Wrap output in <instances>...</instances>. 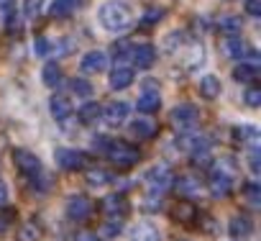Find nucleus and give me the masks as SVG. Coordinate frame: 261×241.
I'll return each mask as SVG.
<instances>
[{"instance_id":"nucleus-36","label":"nucleus","mask_w":261,"mask_h":241,"mask_svg":"<svg viewBox=\"0 0 261 241\" xmlns=\"http://www.w3.org/2000/svg\"><path fill=\"white\" fill-rule=\"evenodd\" d=\"M246 13L258 18L261 16V0H246Z\"/></svg>"},{"instance_id":"nucleus-42","label":"nucleus","mask_w":261,"mask_h":241,"mask_svg":"<svg viewBox=\"0 0 261 241\" xmlns=\"http://www.w3.org/2000/svg\"><path fill=\"white\" fill-rule=\"evenodd\" d=\"M162 18V11H149L146 13V23H154V21H159Z\"/></svg>"},{"instance_id":"nucleus-16","label":"nucleus","mask_w":261,"mask_h":241,"mask_svg":"<svg viewBox=\"0 0 261 241\" xmlns=\"http://www.w3.org/2000/svg\"><path fill=\"white\" fill-rule=\"evenodd\" d=\"M130 82H134V69L125 64H115V69L110 72V87L113 90H125Z\"/></svg>"},{"instance_id":"nucleus-13","label":"nucleus","mask_w":261,"mask_h":241,"mask_svg":"<svg viewBox=\"0 0 261 241\" xmlns=\"http://www.w3.org/2000/svg\"><path fill=\"white\" fill-rule=\"evenodd\" d=\"M230 238H251L253 236V221L248 215H233L228 223Z\"/></svg>"},{"instance_id":"nucleus-1","label":"nucleus","mask_w":261,"mask_h":241,"mask_svg":"<svg viewBox=\"0 0 261 241\" xmlns=\"http://www.w3.org/2000/svg\"><path fill=\"white\" fill-rule=\"evenodd\" d=\"M97 21L110 34H123L134 26V11L125 0H105L97 8Z\"/></svg>"},{"instance_id":"nucleus-12","label":"nucleus","mask_w":261,"mask_h":241,"mask_svg":"<svg viewBox=\"0 0 261 241\" xmlns=\"http://www.w3.org/2000/svg\"><path fill=\"white\" fill-rule=\"evenodd\" d=\"M130 59H134V64L139 69H149L154 67L156 62V49L151 44H139V46H130Z\"/></svg>"},{"instance_id":"nucleus-8","label":"nucleus","mask_w":261,"mask_h":241,"mask_svg":"<svg viewBox=\"0 0 261 241\" xmlns=\"http://www.w3.org/2000/svg\"><path fill=\"white\" fill-rule=\"evenodd\" d=\"M128 113H130V108H128V103H123V100H113V103H108L105 108H102V120L108 126H123L125 124V118H128Z\"/></svg>"},{"instance_id":"nucleus-25","label":"nucleus","mask_w":261,"mask_h":241,"mask_svg":"<svg viewBox=\"0 0 261 241\" xmlns=\"http://www.w3.org/2000/svg\"><path fill=\"white\" fill-rule=\"evenodd\" d=\"M100 115H102V108H100L97 103H85V105L80 108V120H82V124H87V126L97 124Z\"/></svg>"},{"instance_id":"nucleus-11","label":"nucleus","mask_w":261,"mask_h":241,"mask_svg":"<svg viewBox=\"0 0 261 241\" xmlns=\"http://www.w3.org/2000/svg\"><path fill=\"white\" fill-rule=\"evenodd\" d=\"M90 213H92L90 198H85V195H72V198L67 200V218H69V221H85V218H90Z\"/></svg>"},{"instance_id":"nucleus-29","label":"nucleus","mask_w":261,"mask_h":241,"mask_svg":"<svg viewBox=\"0 0 261 241\" xmlns=\"http://www.w3.org/2000/svg\"><path fill=\"white\" fill-rule=\"evenodd\" d=\"M220 31L228 34V36H238V34H241V18H236V16H225V18L220 21Z\"/></svg>"},{"instance_id":"nucleus-43","label":"nucleus","mask_w":261,"mask_h":241,"mask_svg":"<svg viewBox=\"0 0 261 241\" xmlns=\"http://www.w3.org/2000/svg\"><path fill=\"white\" fill-rule=\"evenodd\" d=\"M205 231H215V221H213V215H205Z\"/></svg>"},{"instance_id":"nucleus-23","label":"nucleus","mask_w":261,"mask_h":241,"mask_svg":"<svg viewBox=\"0 0 261 241\" xmlns=\"http://www.w3.org/2000/svg\"><path fill=\"white\" fill-rule=\"evenodd\" d=\"M130 134L139 136V139H151L156 134V126H154V120H149V118H136L134 124H130Z\"/></svg>"},{"instance_id":"nucleus-6","label":"nucleus","mask_w":261,"mask_h":241,"mask_svg":"<svg viewBox=\"0 0 261 241\" xmlns=\"http://www.w3.org/2000/svg\"><path fill=\"white\" fill-rule=\"evenodd\" d=\"M54 162L62 167V170H67V172H77V170H82L85 167V162H87V157L80 152V149H69V147H59L57 152H54Z\"/></svg>"},{"instance_id":"nucleus-10","label":"nucleus","mask_w":261,"mask_h":241,"mask_svg":"<svg viewBox=\"0 0 261 241\" xmlns=\"http://www.w3.org/2000/svg\"><path fill=\"white\" fill-rule=\"evenodd\" d=\"M128 210H130V205H128V200H125L123 195H108V198H102V213H105L110 221L125 218Z\"/></svg>"},{"instance_id":"nucleus-35","label":"nucleus","mask_w":261,"mask_h":241,"mask_svg":"<svg viewBox=\"0 0 261 241\" xmlns=\"http://www.w3.org/2000/svg\"><path fill=\"white\" fill-rule=\"evenodd\" d=\"M34 52H36L39 57H46V54L51 52V44H49V39H46V36H39V39L34 41Z\"/></svg>"},{"instance_id":"nucleus-41","label":"nucleus","mask_w":261,"mask_h":241,"mask_svg":"<svg viewBox=\"0 0 261 241\" xmlns=\"http://www.w3.org/2000/svg\"><path fill=\"white\" fill-rule=\"evenodd\" d=\"M11 228V215H0V233H6Z\"/></svg>"},{"instance_id":"nucleus-21","label":"nucleus","mask_w":261,"mask_h":241,"mask_svg":"<svg viewBox=\"0 0 261 241\" xmlns=\"http://www.w3.org/2000/svg\"><path fill=\"white\" fill-rule=\"evenodd\" d=\"M233 77L238 82H256L258 77V64L256 62H241L236 69H233Z\"/></svg>"},{"instance_id":"nucleus-2","label":"nucleus","mask_w":261,"mask_h":241,"mask_svg":"<svg viewBox=\"0 0 261 241\" xmlns=\"http://www.w3.org/2000/svg\"><path fill=\"white\" fill-rule=\"evenodd\" d=\"M233 185H236V175H233V170H230L228 164L215 167V170L210 172V177H207V190H210V195L218 198V200L228 198V195L233 192Z\"/></svg>"},{"instance_id":"nucleus-15","label":"nucleus","mask_w":261,"mask_h":241,"mask_svg":"<svg viewBox=\"0 0 261 241\" xmlns=\"http://www.w3.org/2000/svg\"><path fill=\"white\" fill-rule=\"evenodd\" d=\"M49 110H51L54 120L64 124V120L72 115V103H69V98H64V95H54V98L49 100Z\"/></svg>"},{"instance_id":"nucleus-24","label":"nucleus","mask_w":261,"mask_h":241,"mask_svg":"<svg viewBox=\"0 0 261 241\" xmlns=\"http://www.w3.org/2000/svg\"><path fill=\"white\" fill-rule=\"evenodd\" d=\"M233 136H236V141H241V144L258 147V129H256V126H236V129H233Z\"/></svg>"},{"instance_id":"nucleus-4","label":"nucleus","mask_w":261,"mask_h":241,"mask_svg":"<svg viewBox=\"0 0 261 241\" xmlns=\"http://www.w3.org/2000/svg\"><path fill=\"white\" fill-rule=\"evenodd\" d=\"M172 180H174V175H172L169 164H164V162L151 164V167L144 172V182H146V187H149L154 195H162V192L172 185Z\"/></svg>"},{"instance_id":"nucleus-9","label":"nucleus","mask_w":261,"mask_h":241,"mask_svg":"<svg viewBox=\"0 0 261 241\" xmlns=\"http://www.w3.org/2000/svg\"><path fill=\"white\" fill-rule=\"evenodd\" d=\"M80 69H82L85 75H100V72H105V69H108V54L100 52V49L87 52V54L82 57V62H80Z\"/></svg>"},{"instance_id":"nucleus-30","label":"nucleus","mask_w":261,"mask_h":241,"mask_svg":"<svg viewBox=\"0 0 261 241\" xmlns=\"http://www.w3.org/2000/svg\"><path fill=\"white\" fill-rule=\"evenodd\" d=\"M197 187H200V185H197V182H195L192 177H187V175L177 180V192H179L182 198H187V195H192V192H197Z\"/></svg>"},{"instance_id":"nucleus-18","label":"nucleus","mask_w":261,"mask_h":241,"mask_svg":"<svg viewBox=\"0 0 261 241\" xmlns=\"http://www.w3.org/2000/svg\"><path fill=\"white\" fill-rule=\"evenodd\" d=\"M136 108H139L141 113H156V110L162 108V95H159L156 90H146V92L139 95Z\"/></svg>"},{"instance_id":"nucleus-37","label":"nucleus","mask_w":261,"mask_h":241,"mask_svg":"<svg viewBox=\"0 0 261 241\" xmlns=\"http://www.w3.org/2000/svg\"><path fill=\"white\" fill-rule=\"evenodd\" d=\"M41 6H44V0H29V3H26V13L34 18V16L41 13Z\"/></svg>"},{"instance_id":"nucleus-28","label":"nucleus","mask_w":261,"mask_h":241,"mask_svg":"<svg viewBox=\"0 0 261 241\" xmlns=\"http://www.w3.org/2000/svg\"><path fill=\"white\" fill-rule=\"evenodd\" d=\"M110 180H113L110 172H105V170H100V167L87 172V185H90V187H102V185H108Z\"/></svg>"},{"instance_id":"nucleus-17","label":"nucleus","mask_w":261,"mask_h":241,"mask_svg":"<svg viewBox=\"0 0 261 241\" xmlns=\"http://www.w3.org/2000/svg\"><path fill=\"white\" fill-rule=\"evenodd\" d=\"M128 238H130V241H159V231H156L151 223L141 221V223H136L134 228H130Z\"/></svg>"},{"instance_id":"nucleus-27","label":"nucleus","mask_w":261,"mask_h":241,"mask_svg":"<svg viewBox=\"0 0 261 241\" xmlns=\"http://www.w3.org/2000/svg\"><path fill=\"white\" fill-rule=\"evenodd\" d=\"M41 75H44V85H46V87H57V85L62 82V67H59L57 62H49Z\"/></svg>"},{"instance_id":"nucleus-5","label":"nucleus","mask_w":261,"mask_h":241,"mask_svg":"<svg viewBox=\"0 0 261 241\" xmlns=\"http://www.w3.org/2000/svg\"><path fill=\"white\" fill-rule=\"evenodd\" d=\"M169 120H172V126H174L177 131H190V129H195V126H197V120H200V110H197L192 103H182V105L172 108Z\"/></svg>"},{"instance_id":"nucleus-19","label":"nucleus","mask_w":261,"mask_h":241,"mask_svg":"<svg viewBox=\"0 0 261 241\" xmlns=\"http://www.w3.org/2000/svg\"><path fill=\"white\" fill-rule=\"evenodd\" d=\"M220 90H223V85H220V80H218L215 75H205V77L200 80V95H202L205 100H215V98L220 95Z\"/></svg>"},{"instance_id":"nucleus-33","label":"nucleus","mask_w":261,"mask_h":241,"mask_svg":"<svg viewBox=\"0 0 261 241\" xmlns=\"http://www.w3.org/2000/svg\"><path fill=\"white\" fill-rule=\"evenodd\" d=\"M72 92L74 95H80V98H87V95H92V85L87 82V80H72Z\"/></svg>"},{"instance_id":"nucleus-44","label":"nucleus","mask_w":261,"mask_h":241,"mask_svg":"<svg viewBox=\"0 0 261 241\" xmlns=\"http://www.w3.org/2000/svg\"><path fill=\"white\" fill-rule=\"evenodd\" d=\"M182 241H185V238H182Z\"/></svg>"},{"instance_id":"nucleus-40","label":"nucleus","mask_w":261,"mask_h":241,"mask_svg":"<svg viewBox=\"0 0 261 241\" xmlns=\"http://www.w3.org/2000/svg\"><path fill=\"white\" fill-rule=\"evenodd\" d=\"M8 198H11V195H8V185H6L3 180H0V205H6V203H8Z\"/></svg>"},{"instance_id":"nucleus-38","label":"nucleus","mask_w":261,"mask_h":241,"mask_svg":"<svg viewBox=\"0 0 261 241\" xmlns=\"http://www.w3.org/2000/svg\"><path fill=\"white\" fill-rule=\"evenodd\" d=\"M36 236H39V228H36V223L26 226V228H23V233H21V238H23V241H34Z\"/></svg>"},{"instance_id":"nucleus-34","label":"nucleus","mask_w":261,"mask_h":241,"mask_svg":"<svg viewBox=\"0 0 261 241\" xmlns=\"http://www.w3.org/2000/svg\"><path fill=\"white\" fill-rule=\"evenodd\" d=\"M248 164H251L253 175L261 172V152H258V147H248Z\"/></svg>"},{"instance_id":"nucleus-20","label":"nucleus","mask_w":261,"mask_h":241,"mask_svg":"<svg viewBox=\"0 0 261 241\" xmlns=\"http://www.w3.org/2000/svg\"><path fill=\"white\" fill-rule=\"evenodd\" d=\"M248 52H251V49H248V44H246L241 36H228V39H225V54H228V57L243 59Z\"/></svg>"},{"instance_id":"nucleus-14","label":"nucleus","mask_w":261,"mask_h":241,"mask_svg":"<svg viewBox=\"0 0 261 241\" xmlns=\"http://www.w3.org/2000/svg\"><path fill=\"white\" fill-rule=\"evenodd\" d=\"M179 147L187 149L190 154H202V152H210V139L202 134H182Z\"/></svg>"},{"instance_id":"nucleus-3","label":"nucleus","mask_w":261,"mask_h":241,"mask_svg":"<svg viewBox=\"0 0 261 241\" xmlns=\"http://www.w3.org/2000/svg\"><path fill=\"white\" fill-rule=\"evenodd\" d=\"M102 152H105V157H108L113 164H118V167H134V164L141 159L139 149H136L134 144H128V141H108V144L102 147Z\"/></svg>"},{"instance_id":"nucleus-26","label":"nucleus","mask_w":261,"mask_h":241,"mask_svg":"<svg viewBox=\"0 0 261 241\" xmlns=\"http://www.w3.org/2000/svg\"><path fill=\"white\" fill-rule=\"evenodd\" d=\"M77 11V0H54L51 3V16L54 18H67Z\"/></svg>"},{"instance_id":"nucleus-39","label":"nucleus","mask_w":261,"mask_h":241,"mask_svg":"<svg viewBox=\"0 0 261 241\" xmlns=\"http://www.w3.org/2000/svg\"><path fill=\"white\" fill-rule=\"evenodd\" d=\"M74 241H100V236L92 233V231H80V233L74 236Z\"/></svg>"},{"instance_id":"nucleus-22","label":"nucleus","mask_w":261,"mask_h":241,"mask_svg":"<svg viewBox=\"0 0 261 241\" xmlns=\"http://www.w3.org/2000/svg\"><path fill=\"white\" fill-rule=\"evenodd\" d=\"M172 218H174V221H182V223H190L192 218H197V208H195L190 200H179V203L172 208Z\"/></svg>"},{"instance_id":"nucleus-31","label":"nucleus","mask_w":261,"mask_h":241,"mask_svg":"<svg viewBox=\"0 0 261 241\" xmlns=\"http://www.w3.org/2000/svg\"><path fill=\"white\" fill-rule=\"evenodd\" d=\"M246 203L251 205V208H258L261 205V187L256 185V182H251V185H246Z\"/></svg>"},{"instance_id":"nucleus-7","label":"nucleus","mask_w":261,"mask_h":241,"mask_svg":"<svg viewBox=\"0 0 261 241\" xmlns=\"http://www.w3.org/2000/svg\"><path fill=\"white\" fill-rule=\"evenodd\" d=\"M13 162H16L18 172L26 175V177H36L41 172V159L34 152H29V149H16L13 152Z\"/></svg>"},{"instance_id":"nucleus-32","label":"nucleus","mask_w":261,"mask_h":241,"mask_svg":"<svg viewBox=\"0 0 261 241\" xmlns=\"http://www.w3.org/2000/svg\"><path fill=\"white\" fill-rule=\"evenodd\" d=\"M243 100H246V105H248V108H258V105H261V87L251 85V87L246 90Z\"/></svg>"}]
</instances>
